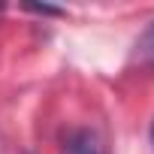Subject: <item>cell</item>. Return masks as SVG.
<instances>
[{
  "instance_id": "cell-3",
  "label": "cell",
  "mask_w": 154,
  "mask_h": 154,
  "mask_svg": "<svg viewBox=\"0 0 154 154\" xmlns=\"http://www.w3.org/2000/svg\"><path fill=\"white\" fill-rule=\"evenodd\" d=\"M151 139H154V127H151Z\"/></svg>"
},
{
  "instance_id": "cell-1",
  "label": "cell",
  "mask_w": 154,
  "mask_h": 154,
  "mask_svg": "<svg viewBox=\"0 0 154 154\" xmlns=\"http://www.w3.org/2000/svg\"><path fill=\"white\" fill-rule=\"evenodd\" d=\"M63 154H106L94 130H69L63 139Z\"/></svg>"
},
{
  "instance_id": "cell-2",
  "label": "cell",
  "mask_w": 154,
  "mask_h": 154,
  "mask_svg": "<svg viewBox=\"0 0 154 154\" xmlns=\"http://www.w3.org/2000/svg\"><path fill=\"white\" fill-rule=\"evenodd\" d=\"M136 51H139V57H145V60H154V21L148 24V30L139 36V42H136Z\"/></svg>"
}]
</instances>
